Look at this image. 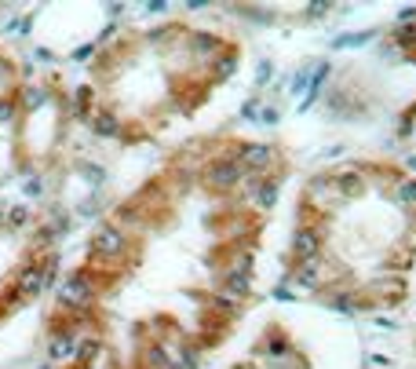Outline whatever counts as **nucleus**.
I'll list each match as a JSON object with an SVG mask.
<instances>
[{"mask_svg":"<svg viewBox=\"0 0 416 369\" xmlns=\"http://www.w3.org/2000/svg\"><path fill=\"white\" fill-rule=\"evenodd\" d=\"M238 161H216L212 169H208V183H212L216 190H223V187H230L234 180H238Z\"/></svg>","mask_w":416,"mask_h":369,"instance_id":"1","label":"nucleus"},{"mask_svg":"<svg viewBox=\"0 0 416 369\" xmlns=\"http://www.w3.org/2000/svg\"><path fill=\"white\" fill-rule=\"evenodd\" d=\"M296 252H300V256H310V252H314V238H310L307 231L296 238Z\"/></svg>","mask_w":416,"mask_h":369,"instance_id":"2","label":"nucleus"},{"mask_svg":"<svg viewBox=\"0 0 416 369\" xmlns=\"http://www.w3.org/2000/svg\"><path fill=\"white\" fill-rule=\"evenodd\" d=\"M70 369H99V362L95 366H70Z\"/></svg>","mask_w":416,"mask_h":369,"instance_id":"3","label":"nucleus"}]
</instances>
